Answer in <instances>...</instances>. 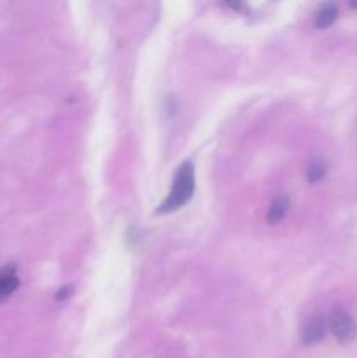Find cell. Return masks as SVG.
Returning a JSON list of instances; mask_svg holds the SVG:
<instances>
[{
    "label": "cell",
    "instance_id": "1",
    "mask_svg": "<svg viewBox=\"0 0 357 358\" xmlns=\"http://www.w3.org/2000/svg\"><path fill=\"white\" fill-rule=\"evenodd\" d=\"M192 191H195V170L191 163H184L175 175L172 191L161 206V212H174L184 206L191 199Z\"/></svg>",
    "mask_w": 357,
    "mask_h": 358
},
{
    "label": "cell",
    "instance_id": "2",
    "mask_svg": "<svg viewBox=\"0 0 357 358\" xmlns=\"http://www.w3.org/2000/svg\"><path fill=\"white\" fill-rule=\"evenodd\" d=\"M329 325H331V332L335 339L342 343V345H349V343H352L357 338L356 320L345 310H340L338 308V310L332 311Z\"/></svg>",
    "mask_w": 357,
    "mask_h": 358
},
{
    "label": "cell",
    "instance_id": "3",
    "mask_svg": "<svg viewBox=\"0 0 357 358\" xmlns=\"http://www.w3.org/2000/svg\"><path fill=\"white\" fill-rule=\"evenodd\" d=\"M20 287V276L14 264H6L0 269V303L9 299Z\"/></svg>",
    "mask_w": 357,
    "mask_h": 358
},
{
    "label": "cell",
    "instance_id": "4",
    "mask_svg": "<svg viewBox=\"0 0 357 358\" xmlns=\"http://www.w3.org/2000/svg\"><path fill=\"white\" fill-rule=\"evenodd\" d=\"M326 334V324H324V318L315 315L312 317L310 320L304 324L303 329V343L304 345L312 346V345H317L318 341H322Z\"/></svg>",
    "mask_w": 357,
    "mask_h": 358
},
{
    "label": "cell",
    "instance_id": "5",
    "mask_svg": "<svg viewBox=\"0 0 357 358\" xmlns=\"http://www.w3.org/2000/svg\"><path fill=\"white\" fill-rule=\"evenodd\" d=\"M287 210H289V198L286 194H279L273 199L268 210V222L279 224L287 215Z\"/></svg>",
    "mask_w": 357,
    "mask_h": 358
},
{
    "label": "cell",
    "instance_id": "6",
    "mask_svg": "<svg viewBox=\"0 0 357 358\" xmlns=\"http://www.w3.org/2000/svg\"><path fill=\"white\" fill-rule=\"evenodd\" d=\"M336 17H338V9H336V6L326 3V6H322L321 9H318L317 16H315V24H317V28H328L329 24L335 23Z\"/></svg>",
    "mask_w": 357,
    "mask_h": 358
},
{
    "label": "cell",
    "instance_id": "7",
    "mask_svg": "<svg viewBox=\"0 0 357 358\" xmlns=\"http://www.w3.org/2000/svg\"><path fill=\"white\" fill-rule=\"evenodd\" d=\"M326 170H328V168H326V164L322 163L321 159L310 161V163H308V166H307L308 182L315 184V182L322 180V178H324V175H326Z\"/></svg>",
    "mask_w": 357,
    "mask_h": 358
}]
</instances>
